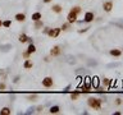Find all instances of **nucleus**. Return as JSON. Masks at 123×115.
I'll use <instances>...</instances> for the list:
<instances>
[{
  "mask_svg": "<svg viewBox=\"0 0 123 115\" xmlns=\"http://www.w3.org/2000/svg\"><path fill=\"white\" fill-rule=\"evenodd\" d=\"M49 29H50V27H46V26H44V27H42V33H44V34H48Z\"/></svg>",
  "mask_w": 123,
  "mask_h": 115,
  "instance_id": "f704fd0d",
  "label": "nucleus"
},
{
  "mask_svg": "<svg viewBox=\"0 0 123 115\" xmlns=\"http://www.w3.org/2000/svg\"><path fill=\"white\" fill-rule=\"evenodd\" d=\"M51 1H53V0H42V3H44V4H50Z\"/></svg>",
  "mask_w": 123,
  "mask_h": 115,
  "instance_id": "ea45409f",
  "label": "nucleus"
},
{
  "mask_svg": "<svg viewBox=\"0 0 123 115\" xmlns=\"http://www.w3.org/2000/svg\"><path fill=\"white\" fill-rule=\"evenodd\" d=\"M28 38H30V37L27 36L26 33H21V34L18 36V41L21 42V44H26V42H28Z\"/></svg>",
  "mask_w": 123,
  "mask_h": 115,
  "instance_id": "4468645a",
  "label": "nucleus"
},
{
  "mask_svg": "<svg viewBox=\"0 0 123 115\" xmlns=\"http://www.w3.org/2000/svg\"><path fill=\"white\" fill-rule=\"evenodd\" d=\"M14 19L17 22H19V23H23V22L26 21V14L25 13H17V14L14 15Z\"/></svg>",
  "mask_w": 123,
  "mask_h": 115,
  "instance_id": "9b49d317",
  "label": "nucleus"
},
{
  "mask_svg": "<svg viewBox=\"0 0 123 115\" xmlns=\"http://www.w3.org/2000/svg\"><path fill=\"white\" fill-rule=\"evenodd\" d=\"M109 54H110L111 56H114V58H119V56L122 55V50L121 49H110Z\"/></svg>",
  "mask_w": 123,
  "mask_h": 115,
  "instance_id": "f8f14e48",
  "label": "nucleus"
},
{
  "mask_svg": "<svg viewBox=\"0 0 123 115\" xmlns=\"http://www.w3.org/2000/svg\"><path fill=\"white\" fill-rule=\"evenodd\" d=\"M42 27H44V22H42V19H38V21H36V22H35V24H33L35 29H41Z\"/></svg>",
  "mask_w": 123,
  "mask_h": 115,
  "instance_id": "6ab92c4d",
  "label": "nucleus"
},
{
  "mask_svg": "<svg viewBox=\"0 0 123 115\" xmlns=\"http://www.w3.org/2000/svg\"><path fill=\"white\" fill-rule=\"evenodd\" d=\"M12 46L10 44H3V45H0V52H9L10 50H12Z\"/></svg>",
  "mask_w": 123,
  "mask_h": 115,
  "instance_id": "9d476101",
  "label": "nucleus"
},
{
  "mask_svg": "<svg viewBox=\"0 0 123 115\" xmlns=\"http://www.w3.org/2000/svg\"><path fill=\"white\" fill-rule=\"evenodd\" d=\"M0 75H5V73H4L3 69H0Z\"/></svg>",
  "mask_w": 123,
  "mask_h": 115,
  "instance_id": "a19ab883",
  "label": "nucleus"
},
{
  "mask_svg": "<svg viewBox=\"0 0 123 115\" xmlns=\"http://www.w3.org/2000/svg\"><path fill=\"white\" fill-rule=\"evenodd\" d=\"M91 79H92L91 83H90L91 87L92 88H99V80H98L99 78H98V77H94V78H91Z\"/></svg>",
  "mask_w": 123,
  "mask_h": 115,
  "instance_id": "aec40b11",
  "label": "nucleus"
},
{
  "mask_svg": "<svg viewBox=\"0 0 123 115\" xmlns=\"http://www.w3.org/2000/svg\"><path fill=\"white\" fill-rule=\"evenodd\" d=\"M117 67H121V63H110V64H108V68H117Z\"/></svg>",
  "mask_w": 123,
  "mask_h": 115,
  "instance_id": "2f4dec72",
  "label": "nucleus"
},
{
  "mask_svg": "<svg viewBox=\"0 0 123 115\" xmlns=\"http://www.w3.org/2000/svg\"><path fill=\"white\" fill-rule=\"evenodd\" d=\"M113 8H114V4L111 0H108V1L103 3V9H104V12H106V13H110V12L113 10Z\"/></svg>",
  "mask_w": 123,
  "mask_h": 115,
  "instance_id": "39448f33",
  "label": "nucleus"
},
{
  "mask_svg": "<svg viewBox=\"0 0 123 115\" xmlns=\"http://www.w3.org/2000/svg\"><path fill=\"white\" fill-rule=\"evenodd\" d=\"M103 102H104L103 98H98V97H88V98H87V105H88V107H91L92 110H96V111H100V110H101Z\"/></svg>",
  "mask_w": 123,
  "mask_h": 115,
  "instance_id": "f257e3e1",
  "label": "nucleus"
},
{
  "mask_svg": "<svg viewBox=\"0 0 123 115\" xmlns=\"http://www.w3.org/2000/svg\"><path fill=\"white\" fill-rule=\"evenodd\" d=\"M94 19H95V14H94V12H86L83 15V22L85 23H91V22H94Z\"/></svg>",
  "mask_w": 123,
  "mask_h": 115,
  "instance_id": "423d86ee",
  "label": "nucleus"
},
{
  "mask_svg": "<svg viewBox=\"0 0 123 115\" xmlns=\"http://www.w3.org/2000/svg\"><path fill=\"white\" fill-rule=\"evenodd\" d=\"M32 67H33V61L30 60V59H26L25 63H23V68L25 69H32Z\"/></svg>",
  "mask_w": 123,
  "mask_h": 115,
  "instance_id": "dca6fc26",
  "label": "nucleus"
},
{
  "mask_svg": "<svg viewBox=\"0 0 123 115\" xmlns=\"http://www.w3.org/2000/svg\"><path fill=\"white\" fill-rule=\"evenodd\" d=\"M87 64L90 65V67H96V65H98V61H96V60H91V59H88V60H87Z\"/></svg>",
  "mask_w": 123,
  "mask_h": 115,
  "instance_id": "cd10ccee",
  "label": "nucleus"
},
{
  "mask_svg": "<svg viewBox=\"0 0 123 115\" xmlns=\"http://www.w3.org/2000/svg\"><path fill=\"white\" fill-rule=\"evenodd\" d=\"M30 56H31V54H30L28 51H27V50L22 52V58H23V59H30Z\"/></svg>",
  "mask_w": 123,
  "mask_h": 115,
  "instance_id": "c756f323",
  "label": "nucleus"
},
{
  "mask_svg": "<svg viewBox=\"0 0 123 115\" xmlns=\"http://www.w3.org/2000/svg\"><path fill=\"white\" fill-rule=\"evenodd\" d=\"M65 61H67L68 64H71V65H73V64H76V56H72V55H68L67 56V59H65Z\"/></svg>",
  "mask_w": 123,
  "mask_h": 115,
  "instance_id": "4be33fe9",
  "label": "nucleus"
},
{
  "mask_svg": "<svg viewBox=\"0 0 123 115\" xmlns=\"http://www.w3.org/2000/svg\"><path fill=\"white\" fill-rule=\"evenodd\" d=\"M115 26H118V27H121V28H123V21H121V22H118V23H114Z\"/></svg>",
  "mask_w": 123,
  "mask_h": 115,
  "instance_id": "58836bf2",
  "label": "nucleus"
},
{
  "mask_svg": "<svg viewBox=\"0 0 123 115\" xmlns=\"http://www.w3.org/2000/svg\"><path fill=\"white\" fill-rule=\"evenodd\" d=\"M77 17H78V14H76L74 12L69 10V13L67 15V22L69 23V24H73V23L77 22Z\"/></svg>",
  "mask_w": 123,
  "mask_h": 115,
  "instance_id": "20e7f679",
  "label": "nucleus"
},
{
  "mask_svg": "<svg viewBox=\"0 0 123 115\" xmlns=\"http://www.w3.org/2000/svg\"><path fill=\"white\" fill-rule=\"evenodd\" d=\"M42 110H44V105H40V106H37L36 109H35V113H42Z\"/></svg>",
  "mask_w": 123,
  "mask_h": 115,
  "instance_id": "473e14b6",
  "label": "nucleus"
},
{
  "mask_svg": "<svg viewBox=\"0 0 123 115\" xmlns=\"http://www.w3.org/2000/svg\"><path fill=\"white\" fill-rule=\"evenodd\" d=\"M111 82H113V79H110V78H103V80H101L103 86H105V87H110Z\"/></svg>",
  "mask_w": 123,
  "mask_h": 115,
  "instance_id": "412c9836",
  "label": "nucleus"
},
{
  "mask_svg": "<svg viewBox=\"0 0 123 115\" xmlns=\"http://www.w3.org/2000/svg\"><path fill=\"white\" fill-rule=\"evenodd\" d=\"M59 111H60V106H58V105H54L49 109L50 114H59Z\"/></svg>",
  "mask_w": 123,
  "mask_h": 115,
  "instance_id": "f3484780",
  "label": "nucleus"
},
{
  "mask_svg": "<svg viewBox=\"0 0 123 115\" xmlns=\"http://www.w3.org/2000/svg\"><path fill=\"white\" fill-rule=\"evenodd\" d=\"M51 12L55 14H60V13H63V6H62L60 4H53Z\"/></svg>",
  "mask_w": 123,
  "mask_h": 115,
  "instance_id": "1a4fd4ad",
  "label": "nucleus"
},
{
  "mask_svg": "<svg viewBox=\"0 0 123 115\" xmlns=\"http://www.w3.org/2000/svg\"><path fill=\"white\" fill-rule=\"evenodd\" d=\"M91 92H92V87H91L90 82H86L82 87H81V93L87 95V93H91Z\"/></svg>",
  "mask_w": 123,
  "mask_h": 115,
  "instance_id": "6e6552de",
  "label": "nucleus"
},
{
  "mask_svg": "<svg viewBox=\"0 0 123 115\" xmlns=\"http://www.w3.org/2000/svg\"><path fill=\"white\" fill-rule=\"evenodd\" d=\"M12 26V21L10 19H6V21H3V27L4 28H9Z\"/></svg>",
  "mask_w": 123,
  "mask_h": 115,
  "instance_id": "a878e982",
  "label": "nucleus"
},
{
  "mask_svg": "<svg viewBox=\"0 0 123 115\" xmlns=\"http://www.w3.org/2000/svg\"><path fill=\"white\" fill-rule=\"evenodd\" d=\"M60 32H62L60 27H58V28H50L49 32H48V36L51 37V38H56L60 34Z\"/></svg>",
  "mask_w": 123,
  "mask_h": 115,
  "instance_id": "0eeeda50",
  "label": "nucleus"
},
{
  "mask_svg": "<svg viewBox=\"0 0 123 115\" xmlns=\"http://www.w3.org/2000/svg\"><path fill=\"white\" fill-rule=\"evenodd\" d=\"M122 104H123V100H122V98H119V97H118V98H115V100H114V105H115V106H121Z\"/></svg>",
  "mask_w": 123,
  "mask_h": 115,
  "instance_id": "c85d7f7f",
  "label": "nucleus"
},
{
  "mask_svg": "<svg viewBox=\"0 0 123 115\" xmlns=\"http://www.w3.org/2000/svg\"><path fill=\"white\" fill-rule=\"evenodd\" d=\"M5 90H6L5 82H0V91H5Z\"/></svg>",
  "mask_w": 123,
  "mask_h": 115,
  "instance_id": "72a5a7b5",
  "label": "nucleus"
},
{
  "mask_svg": "<svg viewBox=\"0 0 123 115\" xmlns=\"http://www.w3.org/2000/svg\"><path fill=\"white\" fill-rule=\"evenodd\" d=\"M41 84H42V87H45V88H51L54 86L53 77H45V78L41 80Z\"/></svg>",
  "mask_w": 123,
  "mask_h": 115,
  "instance_id": "f03ea898",
  "label": "nucleus"
},
{
  "mask_svg": "<svg viewBox=\"0 0 123 115\" xmlns=\"http://www.w3.org/2000/svg\"><path fill=\"white\" fill-rule=\"evenodd\" d=\"M80 95H81V91H77V90L72 91L71 93H69V96H71V100H73V101H77V100H78V97H80Z\"/></svg>",
  "mask_w": 123,
  "mask_h": 115,
  "instance_id": "ddd939ff",
  "label": "nucleus"
},
{
  "mask_svg": "<svg viewBox=\"0 0 123 115\" xmlns=\"http://www.w3.org/2000/svg\"><path fill=\"white\" fill-rule=\"evenodd\" d=\"M35 109H36V107H30L28 110L26 111L25 113V115H31V114H35Z\"/></svg>",
  "mask_w": 123,
  "mask_h": 115,
  "instance_id": "7c9ffc66",
  "label": "nucleus"
},
{
  "mask_svg": "<svg viewBox=\"0 0 123 115\" xmlns=\"http://www.w3.org/2000/svg\"><path fill=\"white\" fill-rule=\"evenodd\" d=\"M72 12H74V13L76 14H81V13H82V8H81L80 5H74V6H72V9H71Z\"/></svg>",
  "mask_w": 123,
  "mask_h": 115,
  "instance_id": "393cba45",
  "label": "nucleus"
},
{
  "mask_svg": "<svg viewBox=\"0 0 123 115\" xmlns=\"http://www.w3.org/2000/svg\"><path fill=\"white\" fill-rule=\"evenodd\" d=\"M90 28L91 27H86V28H83V29H78V33H85V32H87Z\"/></svg>",
  "mask_w": 123,
  "mask_h": 115,
  "instance_id": "e433bc0d",
  "label": "nucleus"
},
{
  "mask_svg": "<svg viewBox=\"0 0 123 115\" xmlns=\"http://www.w3.org/2000/svg\"><path fill=\"white\" fill-rule=\"evenodd\" d=\"M12 114V110H10V107H1V110H0V115H10Z\"/></svg>",
  "mask_w": 123,
  "mask_h": 115,
  "instance_id": "a211bd4d",
  "label": "nucleus"
},
{
  "mask_svg": "<svg viewBox=\"0 0 123 115\" xmlns=\"http://www.w3.org/2000/svg\"><path fill=\"white\" fill-rule=\"evenodd\" d=\"M60 55H62V49H60V46H59V45L53 46L51 50H50V56H51V58H58V56H60Z\"/></svg>",
  "mask_w": 123,
  "mask_h": 115,
  "instance_id": "7ed1b4c3",
  "label": "nucleus"
},
{
  "mask_svg": "<svg viewBox=\"0 0 123 115\" xmlns=\"http://www.w3.org/2000/svg\"><path fill=\"white\" fill-rule=\"evenodd\" d=\"M31 19H32L33 22L38 21V19H42V14L40 12H35V13H32V15H31Z\"/></svg>",
  "mask_w": 123,
  "mask_h": 115,
  "instance_id": "2eb2a0df",
  "label": "nucleus"
},
{
  "mask_svg": "<svg viewBox=\"0 0 123 115\" xmlns=\"http://www.w3.org/2000/svg\"><path fill=\"white\" fill-rule=\"evenodd\" d=\"M37 98H38V95H37V93H31V95L27 96V100H28V101H31V102L36 101Z\"/></svg>",
  "mask_w": 123,
  "mask_h": 115,
  "instance_id": "b1692460",
  "label": "nucleus"
},
{
  "mask_svg": "<svg viewBox=\"0 0 123 115\" xmlns=\"http://www.w3.org/2000/svg\"><path fill=\"white\" fill-rule=\"evenodd\" d=\"M36 50H37V49H36V46H35V44H30L28 47H27V51H28L31 55H32L33 52H36Z\"/></svg>",
  "mask_w": 123,
  "mask_h": 115,
  "instance_id": "5701e85b",
  "label": "nucleus"
},
{
  "mask_svg": "<svg viewBox=\"0 0 123 115\" xmlns=\"http://www.w3.org/2000/svg\"><path fill=\"white\" fill-rule=\"evenodd\" d=\"M19 79H21V75H15L14 78H13V83L15 84V83H18L19 82Z\"/></svg>",
  "mask_w": 123,
  "mask_h": 115,
  "instance_id": "c9c22d12",
  "label": "nucleus"
},
{
  "mask_svg": "<svg viewBox=\"0 0 123 115\" xmlns=\"http://www.w3.org/2000/svg\"><path fill=\"white\" fill-rule=\"evenodd\" d=\"M69 88H71V84H68V86L64 88V90H63V93H67V92H69Z\"/></svg>",
  "mask_w": 123,
  "mask_h": 115,
  "instance_id": "4c0bfd02",
  "label": "nucleus"
},
{
  "mask_svg": "<svg viewBox=\"0 0 123 115\" xmlns=\"http://www.w3.org/2000/svg\"><path fill=\"white\" fill-rule=\"evenodd\" d=\"M1 27H3V21L0 19V28H1Z\"/></svg>",
  "mask_w": 123,
  "mask_h": 115,
  "instance_id": "79ce46f5",
  "label": "nucleus"
},
{
  "mask_svg": "<svg viewBox=\"0 0 123 115\" xmlns=\"http://www.w3.org/2000/svg\"><path fill=\"white\" fill-rule=\"evenodd\" d=\"M69 27H71V24H69V23L67 22V23H63V24H62L60 29H62V31H68V29H69Z\"/></svg>",
  "mask_w": 123,
  "mask_h": 115,
  "instance_id": "bb28decb",
  "label": "nucleus"
}]
</instances>
